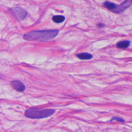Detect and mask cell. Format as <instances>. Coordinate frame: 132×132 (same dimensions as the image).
Returning a JSON list of instances; mask_svg holds the SVG:
<instances>
[{"instance_id":"cell-9","label":"cell","mask_w":132,"mask_h":132,"mask_svg":"<svg viewBox=\"0 0 132 132\" xmlns=\"http://www.w3.org/2000/svg\"><path fill=\"white\" fill-rule=\"evenodd\" d=\"M113 120H116L119 122H125V120L123 119H122V118H118V117L113 118L111 121H113Z\"/></svg>"},{"instance_id":"cell-2","label":"cell","mask_w":132,"mask_h":132,"mask_svg":"<svg viewBox=\"0 0 132 132\" xmlns=\"http://www.w3.org/2000/svg\"><path fill=\"white\" fill-rule=\"evenodd\" d=\"M55 111L52 109H39L33 108L29 109L25 112V116L31 119H42L47 118L55 113Z\"/></svg>"},{"instance_id":"cell-5","label":"cell","mask_w":132,"mask_h":132,"mask_svg":"<svg viewBox=\"0 0 132 132\" xmlns=\"http://www.w3.org/2000/svg\"><path fill=\"white\" fill-rule=\"evenodd\" d=\"M13 88L19 92H23L25 90L26 86L24 84L19 80H14L11 82Z\"/></svg>"},{"instance_id":"cell-6","label":"cell","mask_w":132,"mask_h":132,"mask_svg":"<svg viewBox=\"0 0 132 132\" xmlns=\"http://www.w3.org/2000/svg\"><path fill=\"white\" fill-rule=\"evenodd\" d=\"M77 57L81 60H88L92 58V55L88 53H81L77 55Z\"/></svg>"},{"instance_id":"cell-8","label":"cell","mask_w":132,"mask_h":132,"mask_svg":"<svg viewBox=\"0 0 132 132\" xmlns=\"http://www.w3.org/2000/svg\"><path fill=\"white\" fill-rule=\"evenodd\" d=\"M65 20V17L61 15H56L52 17V20L53 22L57 23H61L63 22Z\"/></svg>"},{"instance_id":"cell-3","label":"cell","mask_w":132,"mask_h":132,"mask_svg":"<svg viewBox=\"0 0 132 132\" xmlns=\"http://www.w3.org/2000/svg\"><path fill=\"white\" fill-rule=\"evenodd\" d=\"M132 4V0H125L124 2L119 5L116 4L106 2L104 3V5L109 10L115 13H120L125 10L129 7Z\"/></svg>"},{"instance_id":"cell-7","label":"cell","mask_w":132,"mask_h":132,"mask_svg":"<svg viewBox=\"0 0 132 132\" xmlns=\"http://www.w3.org/2000/svg\"><path fill=\"white\" fill-rule=\"evenodd\" d=\"M130 42L128 40H125V41H122V42H119L117 46L118 47L120 48V49H126L130 45Z\"/></svg>"},{"instance_id":"cell-4","label":"cell","mask_w":132,"mask_h":132,"mask_svg":"<svg viewBox=\"0 0 132 132\" xmlns=\"http://www.w3.org/2000/svg\"><path fill=\"white\" fill-rule=\"evenodd\" d=\"M10 12L14 15L15 18L19 21L24 20L28 15L27 12L26 10L20 8L11 9Z\"/></svg>"},{"instance_id":"cell-1","label":"cell","mask_w":132,"mask_h":132,"mask_svg":"<svg viewBox=\"0 0 132 132\" xmlns=\"http://www.w3.org/2000/svg\"><path fill=\"white\" fill-rule=\"evenodd\" d=\"M59 33L58 30H51L42 31H32L28 32L24 35L23 38L24 39L32 41L46 42L55 38Z\"/></svg>"}]
</instances>
